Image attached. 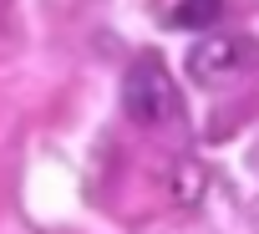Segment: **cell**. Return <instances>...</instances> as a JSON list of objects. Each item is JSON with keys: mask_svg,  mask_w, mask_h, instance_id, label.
Masks as SVG:
<instances>
[{"mask_svg": "<svg viewBox=\"0 0 259 234\" xmlns=\"http://www.w3.org/2000/svg\"><path fill=\"white\" fill-rule=\"evenodd\" d=\"M249 61H254V46L249 41H239V36H224V31H208V36H198L193 46H188V82H198V87H229V82H239L244 71H249Z\"/></svg>", "mask_w": 259, "mask_h": 234, "instance_id": "7a4b0ae2", "label": "cell"}, {"mask_svg": "<svg viewBox=\"0 0 259 234\" xmlns=\"http://www.w3.org/2000/svg\"><path fill=\"white\" fill-rule=\"evenodd\" d=\"M173 199H178V204H193V199H198V173H193V168H183V173H178Z\"/></svg>", "mask_w": 259, "mask_h": 234, "instance_id": "277c9868", "label": "cell"}, {"mask_svg": "<svg viewBox=\"0 0 259 234\" xmlns=\"http://www.w3.org/2000/svg\"><path fill=\"white\" fill-rule=\"evenodd\" d=\"M219 11H224V0H178L168 21L193 31V26H213V21H219Z\"/></svg>", "mask_w": 259, "mask_h": 234, "instance_id": "3957f363", "label": "cell"}, {"mask_svg": "<svg viewBox=\"0 0 259 234\" xmlns=\"http://www.w3.org/2000/svg\"><path fill=\"white\" fill-rule=\"evenodd\" d=\"M178 87H173V76H168V66H158L153 56H143L138 66H127V76H122V112L133 117V123H143V128H163V123H173L178 117Z\"/></svg>", "mask_w": 259, "mask_h": 234, "instance_id": "6da1fadb", "label": "cell"}]
</instances>
